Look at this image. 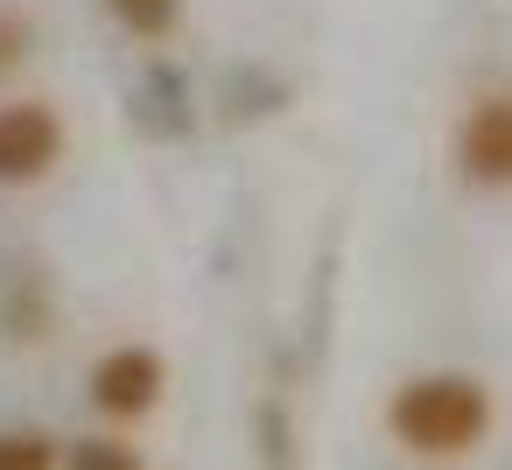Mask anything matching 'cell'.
Here are the masks:
<instances>
[{
    "label": "cell",
    "instance_id": "5b68a950",
    "mask_svg": "<svg viewBox=\"0 0 512 470\" xmlns=\"http://www.w3.org/2000/svg\"><path fill=\"white\" fill-rule=\"evenodd\" d=\"M57 470H148V456H141L120 428H99V435L64 442V463H57Z\"/></svg>",
    "mask_w": 512,
    "mask_h": 470
},
{
    "label": "cell",
    "instance_id": "7a4b0ae2",
    "mask_svg": "<svg viewBox=\"0 0 512 470\" xmlns=\"http://www.w3.org/2000/svg\"><path fill=\"white\" fill-rule=\"evenodd\" d=\"M85 400H92V414L106 428H141L169 400V358L155 344H141V337L106 344L92 358V372H85Z\"/></svg>",
    "mask_w": 512,
    "mask_h": 470
},
{
    "label": "cell",
    "instance_id": "8992f818",
    "mask_svg": "<svg viewBox=\"0 0 512 470\" xmlns=\"http://www.w3.org/2000/svg\"><path fill=\"white\" fill-rule=\"evenodd\" d=\"M106 15L134 36V43H169L183 29V0H106Z\"/></svg>",
    "mask_w": 512,
    "mask_h": 470
},
{
    "label": "cell",
    "instance_id": "52a82bcc",
    "mask_svg": "<svg viewBox=\"0 0 512 470\" xmlns=\"http://www.w3.org/2000/svg\"><path fill=\"white\" fill-rule=\"evenodd\" d=\"M57 463H64V442L50 428H29V421L0 428V470H57Z\"/></svg>",
    "mask_w": 512,
    "mask_h": 470
},
{
    "label": "cell",
    "instance_id": "3957f363",
    "mask_svg": "<svg viewBox=\"0 0 512 470\" xmlns=\"http://www.w3.org/2000/svg\"><path fill=\"white\" fill-rule=\"evenodd\" d=\"M71 134L50 99H0V190H29L57 176Z\"/></svg>",
    "mask_w": 512,
    "mask_h": 470
},
{
    "label": "cell",
    "instance_id": "277c9868",
    "mask_svg": "<svg viewBox=\"0 0 512 470\" xmlns=\"http://www.w3.org/2000/svg\"><path fill=\"white\" fill-rule=\"evenodd\" d=\"M456 176L470 190H512V92H477L456 120Z\"/></svg>",
    "mask_w": 512,
    "mask_h": 470
},
{
    "label": "cell",
    "instance_id": "ba28073f",
    "mask_svg": "<svg viewBox=\"0 0 512 470\" xmlns=\"http://www.w3.org/2000/svg\"><path fill=\"white\" fill-rule=\"evenodd\" d=\"M29 50H36V22H29V8L0 0V78H8V71H15Z\"/></svg>",
    "mask_w": 512,
    "mask_h": 470
},
{
    "label": "cell",
    "instance_id": "6da1fadb",
    "mask_svg": "<svg viewBox=\"0 0 512 470\" xmlns=\"http://www.w3.org/2000/svg\"><path fill=\"white\" fill-rule=\"evenodd\" d=\"M498 400L477 372L435 365V372H407L386 393V435L393 449H407L414 463H463L491 442Z\"/></svg>",
    "mask_w": 512,
    "mask_h": 470
}]
</instances>
